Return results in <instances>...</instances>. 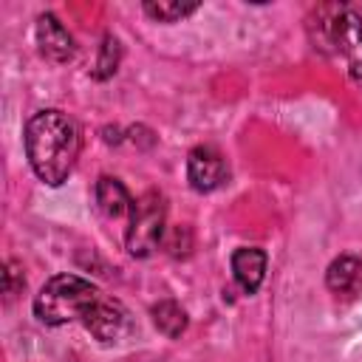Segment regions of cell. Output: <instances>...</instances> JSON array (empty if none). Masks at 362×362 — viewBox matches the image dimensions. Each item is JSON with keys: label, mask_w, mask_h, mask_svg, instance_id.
<instances>
[{"label": "cell", "mask_w": 362, "mask_h": 362, "mask_svg": "<svg viewBox=\"0 0 362 362\" xmlns=\"http://www.w3.org/2000/svg\"><path fill=\"white\" fill-rule=\"evenodd\" d=\"M37 48L48 62H57V65L71 62L76 54V45H74V37L68 34V28L48 11L37 17Z\"/></svg>", "instance_id": "7"}, {"label": "cell", "mask_w": 362, "mask_h": 362, "mask_svg": "<svg viewBox=\"0 0 362 362\" xmlns=\"http://www.w3.org/2000/svg\"><path fill=\"white\" fill-rule=\"evenodd\" d=\"M25 156L40 181L59 187L79 158V127L62 110H37L25 124Z\"/></svg>", "instance_id": "1"}, {"label": "cell", "mask_w": 362, "mask_h": 362, "mask_svg": "<svg viewBox=\"0 0 362 362\" xmlns=\"http://www.w3.org/2000/svg\"><path fill=\"white\" fill-rule=\"evenodd\" d=\"M314 45L342 59L348 76L362 82V20L348 6H320L317 23H311Z\"/></svg>", "instance_id": "2"}, {"label": "cell", "mask_w": 362, "mask_h": 362, "mask_svg": "<svg viewBox=\"0 0 362 362\" xmlns=\"http://www.w3.org/2000/svg\"><path fill=\"white\" fill-rule=\"evenodd\" d=\"M127 218H130L127 235H124L127 252L133 257L153 255L158 249V243H161V235H164V218H167L164 195L156 192V189H147L144 195H139L133 201V209H130Z\"/></svg>", "instance_id": "4"}, {"label": "cell", "mask_w": 362, "mask_h": 362, "mask_svg": "<svg viewBox=\"0 0 362 362\" xmlns=\"http://www.w3.org/2000/svg\"><path fill=\"white\" fill-rule=\"evenodd\" d=\"M144 14L147 17H153L156 23H178V20H184V17H189L195 8H198V3H178V0H161V3H156V0H147L144 6Z\"/></svg>", "instance_id": "12"}, {"label": "cell", "mask_w": 362, "mask_h": 362, "mask_svg": "<svg viewBox=\"0 0 362 362\" xmlns=\"http://www.w3.org/2000/svg\"><path fill=\"white\" fill-rule=\"evenodd\" d=\"M102 291L79 274H54L34 297V317L45 325H65L82 320Z\"/></svg>", "instance_id": "3"}, {"label": "cell", "mask_w": 362, "mask_h": 362, "mask_svg": "<svg viewBox=\"0 0 362 362\" xmlns=\"http://www.w3.org/2000/svg\"><path fill=\"white\" fill-rule=\"evenodd\" d=\"M23 286H25L23 272L17 269L14 260H8V263H6V272H3V294H6V303H11V300L23 291Z\"/></svg>", "instance_id": "14"}, {"label": "cell", "mask_w": 362, "mask_h": 362, "mask_svg": "<svg viewBox=\"0 0 362 362\" xmlns=\"http://www.w3.org/2000/svg\"><path fill=\"white\" fill-rule=\"evenodd\" d=\"M150 314H153L156 328H158L164 337H170V339L181 337L184 328H187V311H184L175 300H158V303L150 308Z\"/></svg>", "instance_id": "11"}, {"label": "cell", "mask_w": 362, "mask_h": 362, "mask_svg": "<svg viewBox=\"0 0 362 362\" xmlns=\"http://www.w3.org/2000/svg\"><path fill=\"white\" fill-rule=\"evenodd\" d=\"M325 286L328 291L339 297H354L362 291V257L359 255H342L331 260L325 272Z\"/></svg>", "instance_id": "9"}, {"label": "cell", "mask_w": 362, "mask_h": 362, "mask_svg": "<svg viewBox=\"0 0 362 362\" xmlns=\"http://www.w3.org/2000/svg\"><path fill=\"white\" fill-rule=\"evenodd\" d=\"M82 325L93 334V339H99L102 345H113V342H119V339H124L127 334H130V314H127V308L119 303V300H113V297H99L90 308H88V314L82 317Z\"/></svg>", "instance_id": "5"}, {"label": "cell", "mask_w": 362, "mask_h": 362, "mask_svg": "<svg viewBox=\"0 0 362 362\" xmlns=\"http://www.w3.org/2000/svg\"><path fill=\"white\" fill-rule=\"evenodd\" d=\"M93 195H96V206L105 218L116 221L122 215H130V209H133V198H130L127 187L113 175H99Z\"/></svg>", "instance_id": "10"}, {"label": "cell", "mask_w": 362, "mask_h": 362, "mask_svg": "<svg viewBox=\"0 0 362 362\" xmlns=\"http://www.w3.org/2000/svg\"><path fill=\"white\" fill-rule=\"evenodd\" d=\"M232 277L246 294H255L266 277V252L257 246L235 249L232 252Z\"/></svg>", "instance_id": "8"}, {"label": "cell", "mask_w": 362, "mask_h": 362, "mask_svg": "<svg viewBox=\"0 0 362 362\" xmlns=\"http://www.w3.org/2000/svg\"><path fill=\"white\" fill-rule=\"evenodd\" d=\"M119 57H122L119 40L113 34H105L102 37V45H99L96 65H93V79H110L116 74V68H119Z\"/></svg>", "instance_id": "13"}, {"label": "cell", "mask_w": 362, "mask_h": 362, "mask_svg": "<svg viewBox=\"0 0 362 362\" xmlns=\"http://www.w3.org/2000/svg\"><path fill=\"white\" fill-rule=\"evenodd\" d=\"M229 175V167H226V158L209 147V144H198L189 150L187 156V178H189V187L195 192H212L218 189Z\"/></svg>", "instance_id": "6"}]
</instances>
